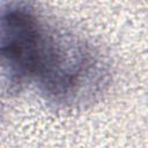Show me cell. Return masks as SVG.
<instances>
[{"instance_id":"1","label":"cell","mask_w":148,"mask_h":148,"mask_svg":"<svg viewBox=\"0 0 148 148\" xmlns=\"http://www.w3.org/2000/svg\"><path fill=\"white\" fill-rule=\"evenodd\" d=\"M53 39L24 9L13 8L0 16V59L21 76H36L52 94H65L75 82L73 72L61 67Z\"/></svg>"}]
</instances>
